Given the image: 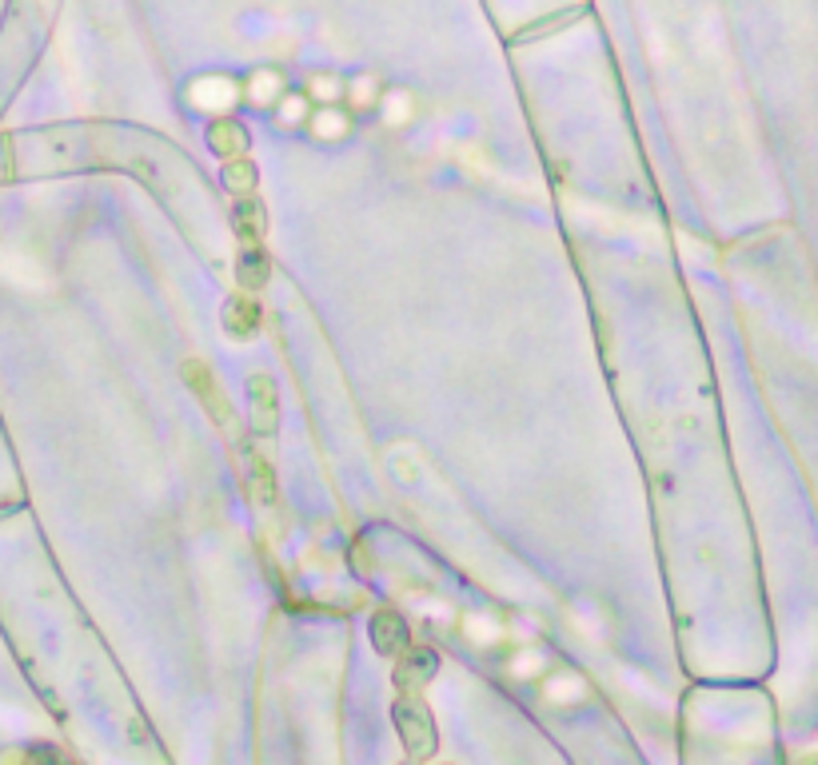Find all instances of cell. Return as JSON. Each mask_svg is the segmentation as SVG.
I'll return each mask as SVG.
<instances>
[{
	"instance_id": "1",
	"label": "cell",
	"mask_w": 818,
	"mask_h": 765,
	"mask_svg": "<svg viewBox=\"0 0 818 765\" xmlns=\"http://www.w3.org/2000/svg\"><path fill=\"white\" fill-rule=\"evenodd\" d=\"M391 722L399 730V742L411 754V762H423L440 750V733H435V718L423 706V698H399L391 710Z\"/></svg>"
},
{
	"instance_id": "2",
	"label": "cell",
	"mask_w": 818,
	"mask_h": 765,
	"mask_svg": "<svg viewBox=\"0 0 818 765\" xmlns=\"http://www.w3.org/2000/svg\"><path fill=\"white\" fill-rule=\"evenodd\" d=\"M248 426L252 435H276V426H280V399H276V382L268 375L248 379Z\"/></svg>"
},
{
	"instance_id": "3",
	"label": "cell",
	"mask_w": 818,
	"mask_h": 765,
	"mask_svg": "<svg viewBox=\"0 0 818 765\" xmlns=\"http://www.w3.org/2000/svg\"><path fill=\"white\" fill-rule=\"evenodd\" d=\"M435 669H440V658H435V650H408L404 658H399L396 666V686L404 690V698H420V690L428 686L431 678H435Z\"/></svg>"
},
{
	"instance_id": "4",
	"label": "cell",
	"mask_w": 818,
	"mask_h": 765,
	"mask_svg": "<svg viewBox=\"0 0 818 765\" xmlns=\"http://www.w3.org/2000/svg\"><path fill=\"white\" fill-rule=\"evenodd\" d=\"M184 379H188V387H192V391L200 395V399H204L208 414H212L215 423H220V426H228V419H232V411H228L224 391L215 387L212 372H208L204 363H200V359H188V363H184Z\"/></svg>"
},
{
	"instance_id": "5",
	"label": "cell",
	"mask_w": 818,
	"mask_h": 765,
	"mask_svg": "<svg viewBox=\"0 0 818 765\" xmlns=\"http://www.w3.org/2000/svg\"><path fill=\"white\" fill-rule=\"evenodd\" d=\"M232 223H236V235L244 247H259L264 232H268V212H264V200L259 196H240L236 208H232Z\"/></svg>"
},
{
	"instance_id": "6",
	"label": "cell",
	"mask_w": 818,
	"mask_h": 765,
	"mask_svg": "<svg viewBox=\"0 0 818 765\" xmlns=\"http://www.w3.org/2000/svg\"><path fill=\"white\" fill-rule=\"evenodd\" d=\"M208 148L220 152V156L232 164V159H244L248 156V132H244V124L232 117H215L212 127H208Z\"/></svg>"
},
{
	"instance_id": "7",
	"label": "cell",
	"mask_w": 818,
	"mask_h": 765,
	"mask_svg": "<svg viewBox=\"0 0 818 765\" xmlns=\"http://www.w3.org/2000/svg\"><path fill=\"white\" fill-rule=\"evenodd\" d=\"M220 323H224V331L232 335V340H252L259 331V308L252 296H232L224 303V311H220Z\"/></svg>"
},
{
	"instance_id": "8",
	"label": "cell",
	"mask_w": 818,
	"mask_h": 765,
	"mask_svg": "<svg viewBox=\"0 0 818 765\" xmlns=\"http://www.w3.org/2000/svg\"><path fill=\"white\" fill-rule=\"evenodd\" d=\"M372 646H376L379 654H399V650L408 646V622H404V614L379 610V614L372 618Z\"/></svg>"
},
{
	"instance_id": "9",
	"label": "cell",
	"mask_w": 818,
	"mask_h": 765,
	"mask_svg": "<svg viewBox=\"0 0 818 765\" xmlns=\"http://www.w3.org/2000/svg\"><path fill=\"white\" fill-rule=\"evenodd\" d=\"M272 276V259L264 247H244L240 252V264H236V279L240 287H244V296H252V291H259V287L268 284Z\"/></svg>"
},
{
	"instance_id": "10",
	"label": "cell",
	"mask_w": 818,
	"mask_h": 765,
	"mask_svg": "<svg viewBox=\"0 0 818 765\" xmlns=\"http://www.w3.org/2000/svg\"><path fill=\"white\" fill-rule=\"evenodd\" d=\"M192 96H200V100H192V104H200V108H224V104H232V80H220V76H204V80H196L192 88H188Z\"/></svg>"
},
{
	"instance_id": "11",
	"label": "cell",
	"mask_w": 818,
	"mask_h": 765,
	"mask_svg": "<svg viewBox=\"0 0 818 765\" xmlns=\"http://www.w3.org/2000/svg\"><path fill=\"white\" fill-rule=\"evenodd\" d=\"M224 184H228V191H236V200L240 196H252V191H256V164H252L248 156L224 164Z\"/></svg>"
},
{
	"instance_id": "12",
	"label": "cell",
	"mask_w": 818,
	"mask_h": 765,
	"mask_svg": "<svg viewBox=\"0 0 818 765\" xmlns=\"http://www.w3.org/2000/svg\"><path fill=\"white\" fill-rule=\"evenodd\" d=\"M248 92H252L248 100H256V104H272V100L284 92V80L276 73H268V68H264V73H256L248 80Z\"/></svg>"
},
{
	"instance_id": "13",
	"label": "cell",
	"mask_w": 818,
	"mask_h": 765,
	"mask_svg": "<svg viewBox=\"0 0 818 765\" xmlns=\"http://www.w3.org/2000/svg\"><path fill=\"white\" fill-rule=\"evenodd\" d=\"M312 92H323L320 100H328V104H332V100H340V92H344V85H340L335 76H316V80H312Z\"/></svg>"
},
{
	"instance_id": "14",
	"label": "cell",
	"mask_w": 818,
	"mask_h": 765,
	"mask_svg": "<svg viewBox=\"0 0 818 765\" xmlns=\"http://www.w3.org/2000/svg\"><path fill=\"white\" fill-rule=\"evenodd\" d=\"M24 762H29V765H68L65 757L56 754V750H29V754H24Z\"/></svg>"
},
{
	"instance_id": "15",
	"label": "cell",
	"mask_w": 818,
	"mask_h": 765,
	"mask_svg": "<svg viewBox=\"0 0 818 765\" xmlns=\"http://www.w3.org/2000/svg\"><path fill=\"white\" fill-rule=\"evenodd\" d=\"M312 124L320 127L323 136H340V127H344V117H335V112H323V117H316Z\"/></svg>"
}]
</instances>
